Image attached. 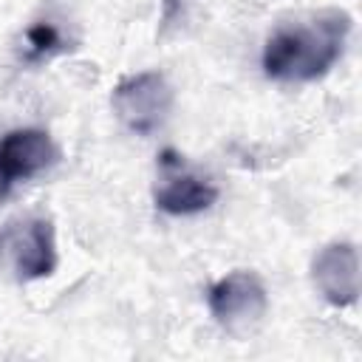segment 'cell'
Segmentation results:
<instances>
[{
    "mask_svg": "<svg viewBox=\"0 0 362 362\" xmlns=\"http://www.w3.org/2000/svg\"><path fill=\"white\" fill-rule=\"evenodd\" d=\"M351 25L354 20L345 8H320L277 25L263 45V74L274 82H314L325 76L342 57Z\"/></svg>",
    "mask_w": 362,
    "mask_h": 362,
    "instance_id": "1",
    "label": "cell"
},
{
    "mask_svg": "<svg viewBox=\"0 0 362 362\" xmlns=\"http://www.w3.org/2000/svg\"><path fill=\"white\" fill-rule=\"evenodd\" d=\"M0 269L17 280H40L57 269L54 226L40 215H17L0 226Z\"/></svg>",
    "mask_w": 362,
    "mask_h": 362,
    "instance_id": "2",
    "label": "cell"
},
{
    "mask_svg": "<svg viewBox=\"0 0 362 362\" xmlns=\"http://www.w3.org/2000/svg\"><path fill=\"white\" fill-rule=\"evenodd\" d=\"M116 119L136 136L156 133L173 110V88L158 71H139L116 82L110 93Z\"/></svg>",
    "mask_w": 362,
    "mask_h": 362,
    "instance_id": "3",
    "label": "cell"
},
{
    "mask_svg": "<svg viewBox=\"0 0 362 362\" xmlns=\"http://www.w3.org/2000/svg\"><path fill=\"white\" fill-rule=\"evenodd\" d=\"M206 305L215 322H221L229 331H240V328L255 325L266 314L269 294H266L263 280L255 272L238 269L209 286Z\"/></svg>",
    "mask_w": 362,
    "mask_h": 362,
    "instance_id": "4",
    "label": "cell"
},
{
    "mask_svg": "<svg viewBox=\"0 0 362 362\" xmlns=\"http://www.w3.org/2000/svg\"><path fill=\"white\" fill-rule=\"evenodd\" d=\"M311 283L325 303L337 308L354 305L362 288V266L356 246L348 240L325 243L311 260Z\"/></svg>",
    "mask_w": 362,
    "mask_h": 362,
    "instance_id": "5",
    "label": "cell"
},
{
    "mask_svg": "<svg viewBox=\"0 0 362 362\" xmlns=\"http://www.w3.org/2000/svg\"><path fill=\"white\" fill-rule=\"evenodd\" d=\"M59 158L57 144L40 127H17L0 139V175L14 181H28L51 170Z\"/></svg>",
    "mask_w": 362,
    "mask_h": 362,
    "instance_id": "6",
    "label": "cell"
},
{
    "mask_svg": "<svg viewBox=\"0 0 362 362\" xmlns=\"http://www.w3.org/2000/svg\"><path fill=\"white\" fill-rule=\"evenodd\" d=\"M153 201L167 215H198L218 201V187L201 175L178 173L156 189Z\"/></svg>",
    "mask_w": 362,
    "mask_h": 362,
    "instance_id": "7",
    "label": "cell"
},
{
    "mask_svg": "<svg viewBox=\"0 0 362 362\" xmlns=\"http://www.w3.org/2000/svg\"><path fill=\"white\" fill-rule=\"evenodd\" d=\"M25 42H28V59H45L62 45V37L51 23H34L25 31Z\"/></svg>",
    "mask_w": 362,
    "mask_h": 362,
    "instance_id": "8",
    "label": "cell"
},
{
    "mask_svg": "<svg viewBox=\"0 0 362 362\" xmlns=\"http://www.w3.org/2000/svg\"><path fill=\"white\" fill-rule=\"evenodd\" d=\"M8 187H11V184H8V181H6L3 175H0V201H3L6 195H8Z\"/></svg>",
    "mask_w": 362,
    "mask_h": 362,
    "instance_id": "9",
    "label": "cell"
}]
</instances>
